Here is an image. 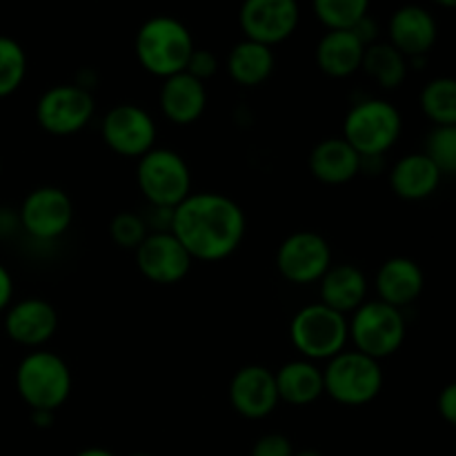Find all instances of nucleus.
I'll return each mask as SVG.
<instances>
[{
  "instance_id": "obj_23",
  "label": "nucleus",
  "mask_w": 456,
  "mask_h": 456,
  "mask_svg": "<svg viewBox=\"0 0 456 456\" xmlns=\"http://www.w3.org/2000/svg\"><path fill=\"white\" fill-rule=\"evenodd\" d=\"M274 381L281 403L303 408V405H312L321 396H325L323 368H319V363L314 361H288L274 372Z\"/></svg>"
},
{
  "instance_id": "obj_9",
  "label": "nucleus",
  "mask_w": 456,
  "mask_h": 456,
  "mask_svg": "<svg viewBox=\"0 0 456 456\" xmlns=\"http://www.w3.org/2000/svg\"><path fill=\"white\" fill-rule=\"evenodd\" d=\"M96 101L76 83L53 85L36 102V120L52 136H74L92 123Z\"/></svg>"
},
{
  "instance_id": "obj_17",
  "label": "nucleus",
  "mask_w": 456,
  "mask_h": 456,
  "mask_svg": "<svg viewBox=\"0 0 456 456\" xmlns=\"http://www.w3.org/2000/svg\"><path fill=\"white\" fill-rule=\"evenodd\" d=\"M426 288V274L421 265L408 256H392L379 267L374 276V289H377L379 301L405 310L419 301Z\"/></svg>"
},
{
  "instance_id": "obj_41",
  "label": "nucleus",
  "mask_w": 456,
  "mask_h": 456,
  "mask_svg": "<svg viewBox=\"0 0 456 456\" xmlns=\"http://www.w3.org/2000/svg\"><path fill=\"white\" fill-rule=\"evenodd\" d=\"M132 456H151V454H145V452H138V454H132Z\"/></svg>"
},
{
  "instance_id": "obj_4",
  "label": "nucleus",
  "mask_w": 456,
  "mask_h": 456,
  "mask_svg": "<svg viewBox=\"0 0 456 456\" xmlns=\"http://www.w3.org/2000/svg\"><path fill=\"white\" fill-rule=\"evenodd\" d=\"M289 341L301 359L321 363L347 350L350 323L347 316L321 301L301 307L289 321Z\"/></svg>"
},
{
  "instance_id": "obj_1",
  "label": "nucleus",
  "mask_w": 456,
  "mask_h": 456,
  "mask_svg": "<svg viewBox=\"0 0 456 456\" xmlns=\"http://www.w3.org/2000/svg\"><path fill=\"white\" fill-rule=\"evenodd\" d=\"M174 236L194 261L216 263L240 248L248 232L243 208L218 191H191L172 212Z\"/></svg>"
},
{
  "instance_id": "obj_28",
  "label": "nucleus",
  "mask_w": 456,
  "mask_h": 456,
  "mask_svg": "<svg viewBox=\"0 0 456 456\" xmlns=\"http://www.w3.org/2000/svg\"><path fill=\"white\" fill-rule=\"evenodd\" d=\"M316 18L332 29H352L368 16L370 0H312Z\"/></svg>"
},
{
  "instance_id": "obj_12",
  "label": "nucleus",
  "mask_w": 456,
  "mask_h": 456,
  "mask_svg": "<svg viewBox=\"0 0 456 456\" xmlns=\"http://www.w3.org/2000/svg\"><path fill=\"white\" fill-rule=\"evenodd\" d=\"M101 134L105 145L123 159H141L156 147L159 127L145 107L123 102L102 116Z\"/></svg>"
},
{
  "instance_id": "obj_33",
  "label": "nucleus",
  "mask_w": 456,
  "mask_h": 456,
  "mask_svg": "<svg viewBox=\"0 0 456 456\" xmlns=\"http://www.w3.org/2000/svg\"><path fill=\"white\" fill-rule=\"evenodd\" d=\"M252 456H294L292 441L285 435L272 432V435L261 436V439L254 444Z\"/></svg>"
},
{
  "instance_id": "obj_37",
  "label": "nucleus",
  "mask_w": 456,
  "mask_h": 456,
  "mask_svg": "<svg viewBox=\"0 0 456 456\" xmlns=\"http://www.w3.org/2000/svg\"><path fill=\"white\" fill-rule=\"evenodd\" d=\"M31 421L38 428H49L53 423V412H45V410H31Z\"/></svg>"
},
{
  "instance_id": "obj_5",
  "label": "nucleus",
  "mask_w": 456,
  "mask_h": 456,
  "mask_svg": "<svg viewBox=\"0 0 456 456\" xmlns=\"http://www.w3.org/2000/svg\"><path fill=\"white\" fill-rule=\"evenodd\" d=\"M403 132L401 111L386 98H363L347 110L341 136L361 159L386 156Z\"/></svg>"
},
{
  "instance_id": "obj_13",
  "label": "nucleus",
  "mask_w": 456,
  "mask_h": 456,
  "mask_svg": "<svg viewBox=\"0 0 456 456\" xmlns=\"http://www.w3.org/2000/svg\"><path fill=\"white\" fill-rule=\"evenodd\" d=\"M134 254H136L138 272L156 285L181 283L194 265V258L169 230L150 232L145 240L134 249Z\"/></svg>"
},
{
  "instance_id": "obj_3",
  "label": "nucleus",
  "mask_w": 456,
  "mask_h": 456,
  "mask_svg": "<svg viewBox=\"0 0 456 456\" xmlns=\"http://www.w3.org/2000/svg\"><path fill=\"white\" fill-rule=\"evenodd\" d=\"M74 387L71 370L61 354L49 350H31L18 363L16 390L29 410L56 412L67 403Z\"/></svg>"
},
{
  "instance_id": "obj_20",
  "label": "nucleus",
  "mask_w": 456,
  "mask_h": 456,
  "mask_svg": "<svg viewBox=\"0 0 456 456\" xmlns=\"http://www.w3.org/2000/svg\"><path fill=\"white\" fill-rule=\"evenodd\" d=\"M390 45L399 49L408 61L426 58L436 43V20L428 9L405 4L390 18Z\"/></svg>"
},
{
  "instance_id": "obj_24",
  "label": "nucleus",
  "mask_w": 456,
  "mask_h": 456,
  "mask_svg": "<svg viewBox=\"0 0 456 456\" xmlns=\"http://www.w3.org/2000/svg\"><path fill=\"white\" fill-rule=\"evenodd\" d=\"M365 45L352 29H332L316 45V65L330 78H350L361 69Z\"/></svg>"
},
{
  "instance_id": "obj_26",
  "label": "nucleus",
  "mask_w": 456,
  "mask_h": 456,
  "mask_svg": "<svg viewBox=\"0 0 456 456\" xmlns=\"http://www.w3.org/2000/svg\"><path fill=\"white\" fill-rule=\"evenodd\" d=\"M361 69L374 80L381 89H399L408 78L410 62L399 49L390 43H374L365 47Z\"/></svg>"
},
{
  "instance_id": "obj_32",
  "label": "nucleus",
  "mask_w": 456,
  "mask_h": 456,
  "mask_svg": "<svg viewBox=\"0 0 456 456\" xmlns=\"http://www.w3.org/2000/svg\"><path fill=\"white\" fill-rule=\"evenodd\" d=\"M185 71L205 83V80L214 78V76L218 74V58L214 56V52H209V49H194Z\"/></svg>"
},
{
  "instance_id": "obj_6",
  "label": "nucleus",
  "mask_w": 456,
  "mask_h": 456,
  "mask_svg": "<svg viewBox=\"0 0 456 456\" xmlns=\"http://www.w3.org/2000/svg\"><path fill=\"white\" fill-rule=\"evenodd\" d=\"M323 387L325 396L338 405L361 408L372 403L383 390L381 361L361 354L354 347L343 350L323 368Z\"/></svg>"
},
{
  "instance_id": "obj_8",
  "label": "nucleus",
  "mask_w": 456,
  "mask_h": 456,
  "mask_svg": "<svg viewBox=\"0 0 456 456\" xmlns=\"http://www.w3.org/2000/svg\"><path fill=\"white\" fill-rule=\"evenodd\" d=\"M350 323V343L361 354L383 361L401 350L408 334L403 310L379 301H365L356 312L347 316Z\"/></svg>"
},
{
  "instance_id": "obj_22",
  "label": "nucleus",
  "mask_w": 456,
  "mask_h": 456,
  "mask_svg": "<svg viewBox=\"0 0 456 456\" xmlns=\"http://www.w3.org/2000/svg\"><path fill=\"white\" fill-rule=\"evenodd\" d=\"M370 283L365 272L352 263H332L319 281L321 303L350 316L368 301Z\"/></svg>"
},
{
  "instance_id": "obj_11",
  "label": "nucleus",
  "mask_w": 456,
  "mask_h": 456,
  "mask_svg": "<svg viewBox=\"0 0 456 456\" xmlns=\"http://www.w3.org/2000/svg\"><path fill=\"white\" fill-rule=\"evenodd\" d=\"M20 230L34 240L62 239L74 223V203L61 187L43 185L31 190L18 209Z\"/></svg>"
},
{
  "instance_id": "obj_18",
  "label": "nucleus",
  "mask_w": 456,
  "mask_h": 456,
  "mask_svg": "<svg viewBox=\"0 0 456 456\" xmlns=\"http://www.w3.org/2000/svg\"><path fill=\"white\" fill-rule=\"evenodd\" d=\"M159 105L169 123L187 127V125H194L208 110V87L203 80L181 71L163 80Z\"/></svg>"
},
{
  "instance_id": "obj_38",
  "label": "nucleus",
  "mask_w": 456,
  "mask_h": 456,
  "mask_svg": "<svg viewBox=\"0 0 456 456\" xmlns=\"http://www.w3.org/2000/svg\"><path fill=\"white\" fill-rule=\"evenodd\" d=\"M76 456H116V454L110 452V450H102V448H87V450H83V452H78Z\"/></svg>"
},
{
  "instance_id": "obj_29",
  "label": "nucleus",
  "mask_w": 456,
  "mask_h": 456,
  "mask_svg": "<svg viewBox=\"0 0 456 456\" xmlns=\"http://www.w3.org/2000/svg\"><path fill=\"white\" fill-rule=\"evenodd\" d=\"M27 74V56L13 38L0 36V98L12 96Z\"/></svg>"
},
{
  "instance_id": "obj_35",
  "label": "nucleus",
  "mask_w": 456,
  "mask_h": 456,
  "mask_svg": "<svg viewBox=\"0 0 456 456\" xmlns=\"http://www.w3.org/2000/svg\"><path fill=\"white\" fill-rule=\"evenodd\" d=\"M12 298H13V279L9 274L7 267L0 263V312L7 310L12 305Z\"/></svg>"
},
{
  "instance_id": "obj_15",
  "label": "nucleus",
  "mask_w": 456,
  "mask_h": 456,
  "mask_svg": "<svg viewBox=\"0 0 456 456\" xmlns=\"http://www.w3.org/2000/svg\"><path fill=\"white\" fill-rule=\"evenodd\" d=\"M230 403L236 414L249 421H261L267 419L276 408L281 399L276 392L274 372L265 365H243L230 381Z\"/></svg>"
},
{
  "instance_id": "obj_14",
  "label": "nucleus",
  "mask_w": 456,
  "mask_h": 456,
  "mask_svg": "<svg viewBox=\"0 0 456 456\" xmlns=\"http://www.w3.org/2000/svg\"><path fill=\"white\" fill-rule=\"evenodd\" d=\"M298 18L301 12L297 0H245L240 4L239 25L248 40L274 47L297 31Z\"/></svg>"
},
{
  "instance_id": "obj_19",
  "label": "nucleus",
  "mask_w": 456,
  "mask_h": 456,
  "mask_svg": "<svg viewBox=\"0 0 456 456\" xmlns=\"http://www.w3.org/2000/svg\"><path fill=\"white\" fill-rule=\"evenodd\" d=\"M307 167L323 185H347L361 174V156L343 136H330L312 147Z\"/></svg>"
},
{
  "instance_id": "obj_36",
  "label": "nucleus",
  "mask_w": 456,
  "mask_h": 456,
  "mask_svg": "<svg viewBox=\"0 0 456 456\" xmlns=\"http://www.w3.org/2000/svg\"><path fill=\"white\" fill-rule=\"evenodd\" d=\"M16 230H20L18 214H13L12 209H0V239L3 236H12Z\"/></svg>"
},
{
  "instance_id": "obj_31",
  "label": "nucleus",
  "mask_w": 456,
  "mask_h": 456,
  "mask_svg": "<svg viewBox=\"0 0 456 456\" xmlns=\"http://www.w3.org/2000/svg\"><path fill=\"white\" fill-rule=\"evenodd\" d=\"M147 234H150V227L142 214L118 212L110 223L111 240L123 249H136Z\"/></svg>"
},
{
  "instance_id": "obj_40",
  "label": "nucleus",
  "mask_w": 456,
  "mask_h": 456,
  "mask_svg": "<svg viewBox=\"0 0 456 456\" xmlns=\"http://www.w3.org/2000/svg\"><path fill=\"white\" fill-rule=\"evenodd\" d=\"M436 4H441V7H448V9H456V0H435Z\"/></svg>"
},
{
  "instance_id": "obj_25",
  "label": "nucleus",
  "mask_w": 456,
  "mask_h": 456,
  "mask_svg": "<svg viewBox=\"0 0 456 456\" xmlns=\"http://www.w3.org/2000/svg\"><path fill=\"white\" fill-rule=\"evenodd\" d=\"M274 71V52L272 47L254 40H240L227 56V74L240 87H258L267 83Z\"/></svg>"
},
{
  "instance_id": "obj_10",
  "label": "nucleus",
  "mask_w": 456,
  "mask_h": 456,
  "mask_svg": "<svg viewBox=\"0 0 456 456\" xmlns=\"http://www.w3.org/2000/svg\"><path fill=\"white\" fill-rule=\"evenodd\" d=\"M332 263L330 243L312 230L292 232L276 249V270L292 285L319 283Z\"/></svg>"
},
{
  "instance_id": "obj_2",
  "label": "nucleus",
  "mask_w": 456,
  "mask_h": 456,
  "mask_svg": "<svg viewBox=\"0 0 456 456\" xmlns=\"http://www.w3.org/2000/svg\"><path fill=\"white\" fill-rule=\"evenodd\" d=\"M134 47L142 69L163 80L185 71L196 49L190 29L172 16L150 18L138 29Z\"/></svg>"
},
{
  "instance_id": "obj_21",
  "label": "nucleus",
  "mask_w": 456,
  "mask_h": 456,
  "mask_svg": "<svg viewBox=\"0 0 456 456\" xmlns=\"http://www.w3.org/2000/svg\"><path fill=\"white\" fill-rule=\"evenodd\" d=\"M390 187L401 200L408 203H419L426 200L439 190L444 174L439 172L430 156L426 151H414V154H405L396 160L390 167Z\"/></svg>"
},
{
  "instance_id": "obj_34",
  "label": "nucleus",
  "mask_w": 456,
  "mask_h": 456,
  "mask_svg": "<svg viewBox=\"0 0 456 456\" xmlns=\"http://www.w3.org/2000/svg\"><path fill=\"white\" fill-rule=\"evenodd\" d=\"M436 408H439L441 419L456 428V381L448 383V386L441 390L439 401H436Z\"/></svg>"
},
{
  "instance_id": "obj_7",
  "label": "nucleus",
  "mask_w": 456,
  "mask_h": 456,
  "mask_svg": "<svg viewBox=\"0 0 456 456\" xmlns=\"http://www.w3.org/2000/svg\"><path fill=\"white\" fill-rule=\"evenodd\" d=\"M136 183L147 205L176 209L191 194V169L178 151L156 145L138 159Z\"/></svg>"
},
{
  "instance_id": "obj_16",
  "label": "nucleus",
  "mask_w": 456,
  "mask_h": 456,
  "mask_svg": "<svg viewBox=\"0 0 456 456\" xmlns=\"http://www.w3.org/2000/svg\"><path fill=\"white\" fill-rule=\"evenodd\" d=\"M58 330V312L49 301L38 297L12 303L4 312V332L13 343L40 350Z\"/></svg>"
},
{
  "instance_id": "obj_39",
  "label": "nucleus",
  "mask_w": 456,
  "mask_h": 456,
  "mask_svg": "<svg viewBox=\"0 0 456 456\" xmlns=\"http://www.w3.org/2000/svg\"><path fill=\"white\" fill-rule=\"evenodd\" d=\"M294 456H323L319 452V450H298V452H294Z\"/></svg>"
},
{
  "instance_id": "obj_27",
  "label": "nucleus",
  "mask_w": 456,
  "mask_h": 456,
  "mask_svg": "<svg viewBox=\"0 0 456 456\" xmlns=\"http://www.w3.org/2000/svg\"><path fill=\"white\" fill-rule=\"evenodd\" d=\"M419 105L435 127L456 125V78L439 76L421 89Z\"/></svg>"
},
{
  "instance_id": "obj_30",
  "label": "nucleus",
  "mask_w": 456,
  "mask_h": 456,
  "mask_svg": "<svg viewBox=\"0 0 456 456\" xmlns=\"http://www.w3.org/2000/svg\"><path fill=\"white\" fill-rule=\"evenodd\" d=\"M423 151L430 156L444 176H456V125L432 127Z\"/></svg>"
}]
</instances>
